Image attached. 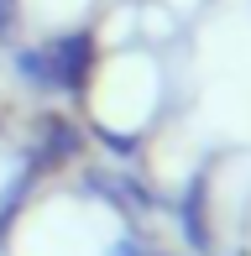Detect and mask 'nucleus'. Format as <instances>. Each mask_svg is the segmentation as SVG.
<instances>
[{
	"label": "nucleus",
	"instance_id": "obj_2",
	"mask_svg": "<svg viewBox=\"0 0 251 256\" xmlns=\"http://www.w3.org/2000/svg\"><path fill=\"white\" fill-rule=\"evenodd\" d=\"M16 74L26 78L32 89H58V78H52V58H48V48H26V52H16Z\"/></svg>",
	"mask_w": 251,
	"mask_h": 256
},
{
	"label": "nucleus",
	"instance_id": "obj_1",
	"mask_svg": "<svg viewBox=\"0 0 251 256\" xmlns=\"http://www.w3.org/2000/svg\"><path fill=\"white\" fill-rule=\"evenodd\" d=\"M48 58H52V78H58V89L68 94H78V89L89 84V68H94V32H58V37L48 42Z\"/></svg>",
	"mask_w": 251,
	"mask_h": 256
},
{
	"label": "nucleus",
	"instance_id": "obj_3",
	"mask_svg": "<svg viewBox=\"0 0 251 256\" xmlns=\"http://www.w3.org/2000/svg\"><path fill=\"white\" fill-rule=\"evenodd\" d=\"M21 26V0H0V42H10Z\"/></svg>",
	"mask_w": 251,
	"mask_h": 256
}]
</instances>
